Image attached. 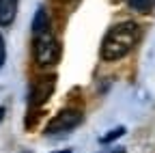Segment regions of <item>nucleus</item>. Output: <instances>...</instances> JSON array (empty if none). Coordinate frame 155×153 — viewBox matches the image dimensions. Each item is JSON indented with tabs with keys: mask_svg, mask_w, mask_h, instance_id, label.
Masks as SVG:
<instances>
[{
	"mask_svg": "<svg viewBox=\"0 0 155 153\" xmlns=\"http://www.w3.org/2000/svg\"><path fill=\"white\" fill-rule=\"evenodd\" d=\"M140 41V28L136 22H121L108 30L101 41V58L108 63L121 61Z\"/></svg>",
	"mask_w": 155,
	"mask_h": 153,
	"instance_id": "1",
	"label": "nucleus"
},
{
	"mask_svg": "<svg viewBox=\"0 0 155 153\" xmlns=\"http://www.w3.org/2000/svg\"><path fill=\"white\" fill-rule=\"evenodd\" d=\"M32 58L37 65H54L61 61V43L50 28L32 35Z\"/></svg>",
	"mask_w": 155,
	"mask_h": 153,
	"instance_id": "2",
	"label": "nucleus"
},
{
	"mask_svg": "<svg viewBox=\"0 0 155 153\" xmlns=\"http://www.w3.org/2000/svg\"><path fill=\"white\" fill-rule=\"evenodd\" d=\"M80 123H82V112L73 110V108H67V110H61L45 125V134H67V131L75 129Z\"/></svg>",
	"mask_w": 155,
	"mask_h": 153,
	"instance_id": "3",
	"label": "nucleus"
},
{
	"mask_svg": "<svg viewBox=\"0 0 155 153\" xmlns=\"http://www.w3.org/2000/svg\"><path fill=\"white\" fill-rule=\"evenodd\" d=\"M54 86H56V78L54 75H48V78H37L32 80L30 84V91H28V104L30 106H41L50 99V95L54 93Z\"/></svg>",
	"mask_w": 155,
	"mask_h": 153,
	"instance_id": "4",
	"label": "nucleus"
},
{
	"mask_svg": "<svg viewBox=\"0 0 155 153\" xmlns=\"http://www.w3.org/2000/svg\"><path fill=\"white\" fill-rule=\"evenodd\" d=\"M19 0H0V26H11L17 15Z\"/></svg>",
	"mask_w": 155,
	"mask_h": 153,
	"instance_id": "5",
	"label": "nucleus"
},
{
	"mask_svg": "<svg viewBox=\"0 0 155 153\" xmlns=\"http://www.w3.org/2000/svg\"><path fill=\"white\" fill-rule=\"evenodd\" d=\"M48 28H50V17H48V13H45L43 7H39L37 13H35V17H32V35L43 32Z\"/></svg>",
	"mask_w": 155,
	"mask_h": 153,
	"instance_id": "6",
	"label": "nucleus"
},
{
	"mask_svg": "<svg viewBox=\"0 0 155 153\" xmlns=\"http://www.w3.org/2000/svg\"><path fill=\"white\" fill-rule=\"evenodd\" d=\"M121 136H125V127H123V125H119V127L110 129V134H106V136H101V138H99V142H101V145H110L112 140L121 138Z\"/></svg>",
	"mask_w": 155,
	"mask_h": 153,
	"instance_id": "7",
	"label": "nucleus"
},
{
	"mask_svg": "<svg viewBox=\"0 0 155 153\" xmlns=\"http://www.w3.org/2000/svg\"><path fill=\"white\" fill-rule=\"evenodd\" d=\"M129 7L134 11H138V13H147L151 7H153V0H127Z\"/></svg>",
	"mask_w": 155,
	"mask_h": 153,
	"instance_id": "8",
	"label": "nucleus"
},
{
	"mask_svg": "<svg viewBox=\"0 0 155 153\" xmlns=\"http://www.w3.org/2000/svg\"><path fill=\"white\" fill-rule=\"evenodd\" d=\"M5 58H7V48H5V39L0 35V67L5 65Z\"/></svg>",
	"mask_w": 155,
	"mask_h": 153,
	"instance_id": "9",
	"label": "nucleus"
},
{
	"mask_svg": "<svg viewBox=\"0 0 155 153\" xmlns=\"http://www.w3.org/2000/svg\"><path fill=\"white\" fill-rule=\"evenodd\" d=\"M110 153H125V149H123V147H116V149H114V151H110Z\"/></svg>",
	"mask_w": 155,
	"mask_h": 153,
	"instance_id": "10",
	"label": "nucleus"
},
{
	"mask_svg": "<svg viewBox=\"0 0 155 153\" xmlns=\"http://www.w3.org/2000/svg\"><path fill=\"white\" fill-rule=\"evenodd\" d=\"M5 112H7V110H5L2 106H0V121H2V119H5Z\"/></svg>",
	"mask_w": 155,
	"mask_h": 153,
	"instance_id": "11",
	"label": "nucleus"
},
{
	"mask_svg": "<svg viewBox=\"0 0 155 153\" xmlns=\"http://www.w3.org/2000/svg\"><path fill=\"white\" fill-rule=\"evenodd\" d=\"M54 153H71V149H63V151H54Z\"/></svg>",
	"mask_w": 155,
	"mask_h": 153,
	"instance_id": "12",
	"label": "nucleus"
},
{
	"mask_svg": "<svg viewBox=\"0 0 155 153\" xmlns=\"http://www.w3.org/2000/svg\"><path fill=\"white\" fill-rule=\"evenodd\" d=\"M22 153H32V151H22Z\"/></svg>",
	"mask_w": 155,
	"mask_h": 153,
	"instance_id": "13",
	"label": "nucleus"
}]
</instances>
